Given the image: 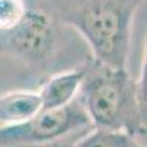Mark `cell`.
Here are the masks:
<instances>
[{
    "mask_svg": "<svg viewBox=\"0 0 147 147\" xmlns=\"http://www.w3.org/2000/svg\"><path fill=\"white\" fill-rule=\"evenodd\" d=\"M143 0H34L57 24L75 30L91 56L115 68H128L134 18Z\"/></svg>",
    "mask_w": 147,
    "mask_h": 147,
    "instance_id": "cell-1",
    "label": "cell"
},
{
    "mask_svg": "<svg viewBox=\"0 0 147 147\" xmlns=\"http://www.w3.org/2000/svg\"><path fill=\"white\" fill-rule=\"evenodd\" d=\"M78 94L93 128L121 131L146 143V69L134 80L128 68H115L91 56Z\"/></svg>",
    "mask_w": 147,
    "mask_h": 147,
    "instance_id": "cell-2",
    "label": "cell"
},
{
    "mask_svg": "<svg viewBox=\"0 0 147 147\" xmlns=\"http://www.w3.org/2000/svg\"><path fill=\"white\" fill-rule=\"evenodd\" d=\"M93 128L78 97L71 105L41 110L19 124L0 127V147H41Z\"/></svg>",
    "mask_w": 147,
    "mask_h": 147,
    "instance_id": "cell-3",
    "label": "cell"
},
{
    "mask_svg": "<svg viewBox=\"0 0 147 147\" xmlns=\"http://www.w3.org/2000/svg\"><path fill=\"white\" fill-rule=\"evenodd\" d=\"M59 24L47 12L31 6L19 24L0 32V53L31 69H46L57 52Z\"/></svg>",
    "mask_w": 147,
    "mask_h": 147,
    "instance_id": "cell-4",
    "label": "cell"
},
{
    "mask_svg": "<svg viewBox=\"0 0 147 147\" xmlns=\"http://www.w3.org/2000/svg\"><path fill=\"white\" fill-rule=\"evenodd\" d=\"M84 78V66L56 72L46 78L37 90L41 102V110L65 107L77 100Z\"/></svg>",
    "mask_w": 147,
    "mask_h": 147,
    "instance_id": "cell-5",
    "label": "cell"
},
{
    "mask_svg": "<svg viewBox=\"0 0 147 147\" xmlns=\"http://www.w3.org/2000/svg\"><path fill=\"white\" fill-rule=\"evenodd\" d=\"M41 112L37 90H10L0 93V127L27 121Z\"/></svg>",
    "mask_w": 147,
    "mask_h": 147,
    "instance_id": "cell-6",
    "label": "cell"
},
{
    "mask_svg": "<svg viewBox=\"0 0 147 147\" xmlns=\"http://www.w3.org/2000/svg\"><path fill=\"white\" fill-rule=\"evenodd\" d=\"M41 147H146V143L127 132L90 128L74 137Z\"/></svg>",
    "mask_w": 147,
    "mask_h": 147,
    "instance_id": "cell-7",
    "label": "cell"
},
{
    "mask_svg": "<svg viewBox=\"0 0 147 147\" xmlns=\"http://www.w3.org/2000/svg\"><path fill=\"white\" fill-rule=\"evenodd\" d=\"M28 0H0V32L12 30L25 16Z\"/></svg>",
    "mask_w": 147,
    "mask_h": 147,
    "instance_id": "cell-8",
    "label": "cell"
}]
</instances>
